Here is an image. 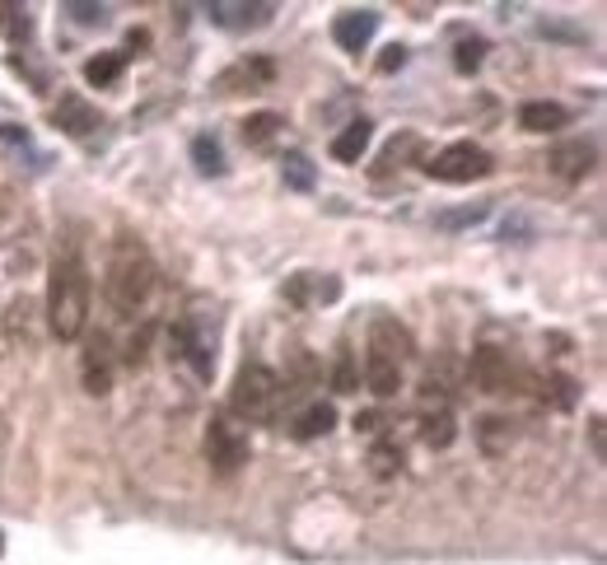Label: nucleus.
I'll return each instance as SVG.
<instances>
[{"label":"nucleus","mask_w":607,"mask_h":565,"mask_svg":"<svg viewBox=\"0 0 607 565\" xmlns=\"http://www.w3.org/2000/svg\"><path fill=\"white\" fill-rule=\"evenodd\" d=\"M332 425H337V412H332L327 402H313L308 412L295 421V439H318V435H327Z\"/></svg>","instance_id":"nucleus-16"},{"label":"nucleus","mask_w":607,"mask_h":565,"mask_svg":"<svg viewBox=\"0 0 607 565\" xmlns=\"http://www.w3.org/2000/svg\"><path fill=\"white\" fill-rule=\"evenodd\" d=\"M154 290V258L150 248L141 239H131V233H122V239L112 243V258H108V300L122 308V314H136Z\"/></svg>","instance_id":"nucleus-2"},{"label":"nucleus","mask_w":607,"mask_h":565,"mask_svg":"<svg viewBox=\"0 0 607 565\" xmlns=\"http://www.w3.org/2000/svg\"><path fill=\"white\" fill-rule=\"evenodd\" d=\"M285 183H290V187H300V192L313 187V169H308L304 154H290V160H285Z\"/></svg>","instance_id":"nucleus-24"},{"label":"nucleus","mask_w":607,"mask_h":565,"mask_svg":"<svg viewBox=\"0 0 607 565\" xmlns=\"http://www.w3.org/2000/svg\"><path fill=\"white\" fill-rule=\"evenodd\" d=\"M425 173L430 178H440V183H477V178L491 173V154H486L481 145H473V141H454L425 164Z\"/></svg>","instance_id":"nucleus-4"},{"label":"nucleus","mask_w":607,"mask_h":565,"mask_svg":"<svg viewBox=\"0 0 607 565\" xmlns=\"http://www.w3.org/2000/svg\"><path fill=\"white\" fill-rule=\"evenodd\" d=\"M47 323L62 341H75L89 323V267L75 248L56 252L47 276Z\"/></svg>","instance_id":"nucleus-1"},{"label":"nucleus","mask_w":607,"mask_h":565,"mask_svg":"<svg viewBox=\"0 0 607 565\" xmlns=\"http://www.w3.org/2000/svg\"><path fill=\"white\" fill-rule=\"evenodd\" d=\"M552 388H556V402H561V406H575V379L556 374V379H552Z\"/></svg>","instance_id":"nucleus-29"},{"label":"nucleus","mask_w":607,"mask_h":565,"mask_svg":"<svg viewBox=\"0 0 607 565\" xmlns=\"http://www.w3.org/2000/svg\"><path fill=\"white\" fill-rule=\"evenodd\" d=\"M6 29H10V37H14V43H19V37H29V33H33V19H29V10L6 6Z\"/></svg>","instance_id":"nucleus-26"},{"label":"nucleus","mask_w":607,"mask_h":565,"mask_svg":"<svg viewBox=\"0 0 607 565\" xmlns=\"http://www.w3.org/2000/svg\"><path fill=\"white\" fill-rule=\"evenodd\" d=\"M473 383L481 388V393H505V383H509V365L496 346H477L473 350Z\"/></svg>","instance_id":"nucleus-8"},{"label":"nucleus","mask_w":607,"mask_h":565,"mask_svg":"<svg viewBox=\"0 0 607 565\" xmlns=\"http://www.w3.org/2000/svg\"><path fill=\"white\" fill-rule=\"evenodd\" d=\"M206 458L215 463V472H239V467L248 463V439L234 431L229 421L215 416L210 431H206Z\"/></svg>","instance_id":"nucleus-5"},{"label":"nucleus","mask_w":607,"mask_h":565,"mask_svg":"<svg viewBox=\"0 0 607 565\" xmlns=\"http://www.w3.org/2000/svg\"><path fill=\"white\" fill-rule=\"evenodd\" d=\"M425 444H430V449H444V444L448 439H454V416H448V412H440V416H425Z\"/></svg>","instance_id":"nucleus-22"},{"label":"nucleus","mask_w":607,"mask_h":565,"mask_svg":"<svg viewBox=\"0 0 607 565\" xmlns=\"http://www.w3.org/2000/svg\"><path fill=\"white\" fill-rule=\"evenodd\" d=\"M192 160H197L202 173H215V178L225 173V150H220V141H210V135H197V141H192Z\"/></svg>","instance_id":"nucleus-21"},{"label":"nucleus","mask_w":607,"mask_h":565,"mask_svg":"<svg viewBox=\"0 0 607 565\" xmlns=\"http://www.w3.org/2000/svg\"><path fill=\"white\" fill-rule=\"evenodd\" d=\"M85 383H89V393H108V383H112V374H108V337H104V333L89 341V356H85Z\"/></svg>","instance_id":"nucleus-13"},{"label":"nucleus","mask_w":607,"mask_h":565,"mask_svg":"<svg viewBox=\"0 0 607 565\" xmlns=\"http://www.w3.org/2000/svg\"><path fill=\"white\" fill-rule=\"evenodd\" d=\"M56 122H62L71 135H89L94 127H99V112H94L85 99H75V94H66L62 108H56Z\"/></svg>","instance_id":"nucleus-11"},{"label":"nucleus","mask_w":607,"mask_h":565,"mask_svg":"<svg viewBox=\"0 0 607 565\" xmlns=\"http://www.w3.org/2000/svg\"><path fill=\"white\" fill-rule=\"evenodd\" d=\"M365 379H369V388H375V398H398V388H402V365L383 360V356H369Z\"/></svg>","instance_id":"nucleus-12"},{"label":"nucleus","mask_w":607,"mask_h":565,"mask_svg":"<svg viewBox=\"0 0 607 565\" xmlns=\"http://www.w3.org/2000/svg\"><path fill=\"white\" fill-rule=\"evenodd\" d=\"M481 56H486V43H481V37H467V43H458V56H454V66H458L463 75H473V70L481 66Z\"/></svg>","instance_id":"nucleus-23"},{"label":"nucleus","mask_w":607,"mask_h":565,"mask_svg":"<svg viewBox=\"0 0 607 565\" xmlns=\"http://www.w3.org/2000/svg\"><path fill=\"white\" fill-rule=\"evenodd\" d=\"M421 150V135L416 131H402L393 145H388L383 154H379V169H375V178H383V173H393V169H402V160L407 154H416Z\"/></svg>","instance_id":"nucleus-17"},{"label":"nucleus","mask_w":607,"mask_h":565,"mask_svg":"<svg viewBox=\"0 0 607 565\" xmlns=\"http://www.w3.org/2000/svg\"><path fill=\"white\" fill-rule=\"evenodd\" d=\"M71 19H75V24H104V6H89V0H66V6H62Z\"/></svg>","instance_id":"nucleus-25"},{"label":"nucleus","mask_w":607,"mask_h":565,"mask_svg":"<svg viewBox=\"0 0 607 565\" xmlns=\"http://www.w3.org/2000/svg\"><path fill=\"white\" fill-rule=\"evenodd\" d=\"M411 350H416V346H411L407 327H398L393 318H375V327H369V356H383V360L402 365Z\"/></svg>","instance_id":"nucleus-7"},{"label":"nucleus","mask_w":607,"mask_h":565,"mask_svg":"<svg viewBox=\"0 0 607 565\" xmlns=\"http://www.w3.org/2000/svg\"><path fill=\"white\" fill-rule=\"evenodd\" d=\"M122 52H104V56H94V62L85 66V80L94 85V89H104V85H112L117 75H122Z\"/></svg>","instance_id":"nucleus-20"},{"label":"nucleus","mask_w":607,"mask_h":565,"mask_svg":"<svg viewBox=\"0 0 607 565\" xmlns=\"http://www.w3.org/2000/svg\"><path fill=\"white\" fill-rule=\"evenodd\" d=\"M552 164L561 169V178H584V173H589V164H594V150H589V145H561Z\"/></svg>","instance_id":"nucleus-18"},{"label":"nucleus","mask_w":607,"mask_h":565,"mask_svg":"<svg viewBox=\"0 0 607 565\" xmlns=\"http://www.w3.org/2000/svg\"><path fill=\"white\" fill-rule=\"evenodd\" d=\"M332 383H337V393H356V365H350V356H342L337 360V379H332Z\"/></svg>","instance_id":"nucleus-28"},{"label":"nucleus","mask_w":607,"mask_h":565,"mask_svg":"<svg viewBox=\"0 0 607 565\" xmlns=\"http://www.w3.org/2000/svg\"><path fill=\"white\" fill-rule=\"evenodd\" d=\"M206 14H210L220 29H248V24H258L262 14H271V6H225V0H215Z\"/></svg>","instance_id":"nucleus-14"},{"label":"nucleus","mask_w":607,"mask_h":565,"mask_svg":"<svg viewBox=\"0 0 607 565\" xmlns=\"http://www.w3.org/2000/svg\"><path fill=\"white\" fill-rule=\"evenodd\" d=\"M369 135H375V122H350L342 135H332V160H342V164H356L360 154L369 150Z\"/></svg>","instance_id":"nucleus-10"},{"label":"nucleus","mask_w":607,"mask_h":565,"mask_svg":"<svg viewBox=\"0 0 607 565\" xmlns=\"http://www.w3.org/2000/svg\"><path fill=\"white\" fill-rule=\"evenodd\" d=\"M375 29H379L375 10H346V14H337V24H332V37H337L342 52H365Z\"/></svg>","instance_id":"nucleus-6"},{"label":"nucleus","mask_w":607,"mask_h":565,"mask_svg":"<svg viewBox=\"0 0 607 565\" xmlns=\"http://www.w3.org/2000/svg\"><path fill=\"white\" fill-rule=\"evenodd\" d=\"M398 467H402V449H393V444H379V449H375V472L388 477V472H398Z\"/></svg>","instance_id":"nucleus-27"},{"label":"nucleus","mask_w":607,"mask_h":565,"mask_svg":"<svg viewBox=\"0 0 607 565\" xmlns=\"http://www.w3.org/2000/svg\"><path fill=\"white\" fill-rule=\"evenodd\" d=\"M173 346H183V356L192 360V369H197L202 379H210V350L197 337V327H173Z\"/></svg>","instance_id":"nucleus-15"},{"label":"nucleus","mask_w":607,"mask_h":565,"mask_svg":"<svg viewBox=\"0 0 607 565\" xmlns=\"http://www.w3.org/2000/svg\"><path fill=\"white\" fill-rule=\"evenodd\" d=\"M565 122H571V112H565L561 104H552V99H528L523 108H519V127L523 131H561Z\"/></svg>","instance_id":"nucleus-9"},{"label":"nucleus","mask_w":607,"mask_h":565,"mask_svg":"<svg viewBox=\"0 0 607 565\" xmlns=\"http://www.w3.org/2000/svg\"><path fill=\"white\" fill-rule=\"evenodd\" d=\"M402 62H407V47H388V52H383V56H379V70H383V75H388V70H398V66H402Z\"/></svg>","instance_id":"nucleus-30"},{"label":"nucleus","mask_w":607,"mask_h":565,"mask_svg":"<svg viewBox=\"0 0 607 565\" xmlns=\"http://www.w3.org/2000/svg\"><path fill=\"white\" fill-rule=\"evenodd\" d=\"M281 127H285V117H281V112H252L248 122H243V141H248V145H267Z\"/></svg>","instance_id":"nucleus-19"},{"label":"nucleus","mask_w":607,"mask_h":565,"mask_svg":"<svg viewBox=\"0 0 607 565\" xmlns=\"http://www.w3.org/2000/svg\"><path fill=\"white\" fill-rule=\"evenodd\" d=\"M356 431H379V412H365V416H356Z\"/></svg>","instance_id":"nucleus-31"},{"label":"nucleus","mask_w":607,"mask_h":565,"mask_svg":"<svg viewBox=\"0 0 607 565\" xmlns=\"http://www.w3.org/2000/svg\"><path fill=\"white\" fill-rule=\"evenodd\" d=\"M277 402H281V379L271 374L267 365H243L239 379H234V388H229L234 416H243V421H271V416H277Z\"/></svg>","instance_id":"nucleus-3"}]
</instances>
